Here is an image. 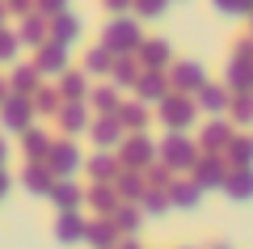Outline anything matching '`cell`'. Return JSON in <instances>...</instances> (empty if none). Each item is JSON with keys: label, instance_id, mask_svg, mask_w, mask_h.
<instances>
[{"label": "cell", "instance_id": "obj_2", "mask_svg": "<svg viewBox=\"0 0 253 249\" xmlns=\"http://www.w3.org/2000/svg\"><path fill=\"white\" fill-rule=\"evenodd\" d=\"M59 237H68V241H72V237H81V224H72V220H63V224H59Z\"/></svg>", "mask_w": 253, "mask_h": 249}, {"label": "cell", "instance_id": "obj_1", "mask_svg": "<svg viewBox=\"0 0 253 249\" xmlns=\"http://www.w3.org/2000/svg\"><path fill=\"white\" fill-rule=\"evenodd\" d=\"M232 195H236V199H249V195H253V173H245V178H236Z\"/></svg>", "mask_w": 253, "mask_h": 249}]
</instances>
